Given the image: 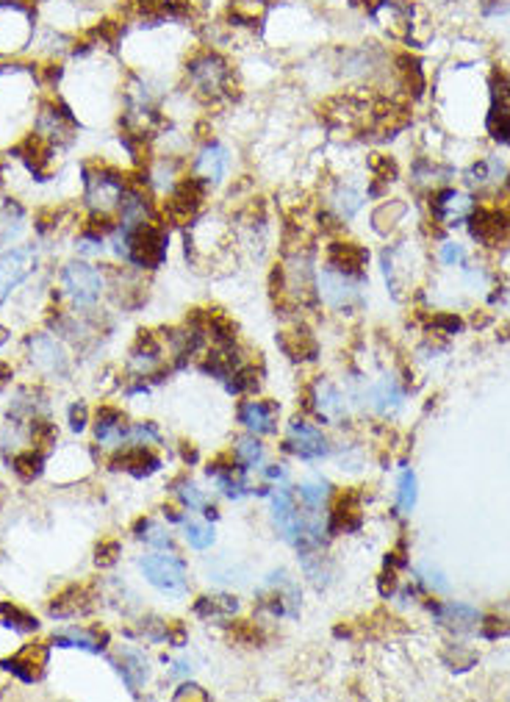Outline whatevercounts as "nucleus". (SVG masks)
Here are the masks:
<instances>
[{
    "label": "nucleus",
    "instance_id": "f257e3e1",
    "mask_svg": "<svg viewBox=\"0 0 510 702\" xmlns=\"http://www.w3.org/2000/svg\"><path fill=\"white\" fill-rule=\"evenodd\" d=\"M183 84L195 101L214 106L228 101L236 89V70L219 48L200 45L183 58Z\"/></svg>",
    "mask_w": 510,
    "mask_h": 702
},
{
    "label": "nucleus",
    "instance_id": "f03ea898",
    "mask_svg": "<svg viewBox=\"0 0 510 702\" xmlns=\"http://www.w3.org/2000/svg\"><path fill=\"white\" fill-rule=\"evenodd\" d=\"M128 186H131V181L125 178V173L109 167V164L84 167V206L89 211L86 226L98 228L103 234H111L117 226V211H119V203H122V195Z\"/></svg>",
    "mask_w": 510,
    "mask_h": 702
},
{
    "label": "nucleus",
    "instance_id": "7ed1b4c3",
    "mask_svg": "<svg viewBox=\"0 0 510 702\" xmlns=\"http://www.w3.org/2000/svg\"><path fill=\"white\" fill-rule=\"evenodd\" d=\"M366 272H356L325 262L316 267V300L336 314H356L364 306Z\"/></svg>",
    "mask_w": 510,
    "mask_h": 702
},
{
    "label": "nucleus",
    "instance_id": "20e7f679",
    "mask_svg": "<svg viewBox=\"0 0 510 702\" xmlns=\"http://www.w3.org/2000/svg\"><path fill=\"white\" fill-rule=\"evenodd\" d=\"M58 283H61V292L67 295V300L75 306L78 314L92 311L94 306L101 303V298L109 292L106 272L101 267L84 262V259H75V262L64 264L61 275H58Z\"/></svg>",
    "mask_w": 510,
    "mask_h": 702
},
{
    "label": "nucleus",
    "instance_id": "39448f33",
    "mask_svg": "<svg viewBox=\"0 0 510 702\" xmlns=\"http://www.w3.org/2000/svg\"><path fill=\"white\" fill-rule=\"evenodd\" d=\"M139 569L147 578V583L153 589H158L167 597H183L189 591V578H186V564L183 558H178L172 550H162V553H153L145 555L139 561Z\"/></svg>",
    "mask_w": 510,
    "mask_h": 702
},
{
    "label": "nucleus",
    "instance_id": "423d86ee",
    "mask_svg": "<svg viewBox=\"0 0 510 702\" xmlns=\"http://www.w3.org/2000/svg\"><path fill=\"white\" fill-rule=\"evenodd\" d=\"M34 40V14L20 0H0V53H17Z\"/></svg>",
    "mask_w": 510,
    "mask_h": 702
},
{
    "label": "nucleus",
    "instance_id": "0eeeda50",
    "mask_svg": "<svg viewBox=\"0 0 510 702\" xmlns=\"http://www.w3.org/2000/svg\"><path fill=\"white\" fill-rule=\"evenodd\" d=\"M231 167H233L231 150L222 145V142L206 139V142L195 150V156H191L189 175L200 178L208 189H219L222 183L231 178Z\"/></svg>",
    "mask_w": 510,
    "mask_h": 702
},
{
    "label": "nucleus",
    "instance_id": "6e6552de",
    "mask_svg": "<svg viewBox=\"0 0 510 702\" xmlns=\"http://www.w3.org/2000/svg\"><path fill=\"white\" fill-rule=\"evenodd\" d=\"M366 203V195L349 181H336L328 195H325V209L322 214H319V219H328L325 222V231H333V228H341L347 226V222H353L358 217V211L364 209Z\"/></svg>",
    "mask_w": 510,
    "mask_h": 702
},
{
    "label": "nucleus",
    "instance_id": "1a4fd4ad",
    "mask_svg": "<svg viewBox=\"0 0 510 702\" xmlns=\"http://www.w3.org/2000/svg\"><path fill=\"white\" fill-rule=\"evenodd\" d=\"M75 128H78V122H75L73 111L67 106H61L56 101H45L40 106L37 117H34V128H31V134L40 137L50 147H61V145L73 142Z\"/></svg>",
    "mask_w": 510,
    "mask_h": 702
},
{
    "label": "nucleus",
    "instance_id": "9d476101",
    "mask_svg": "<svg viewBox=\"0 0 510 702\" xmlns=\"http://www.w3.org/2000/svg\"><path fill=\"white\" fill-rule=\"evenodd\" d=\"M208 186L195 178V175H183L178 181V186L170 191V195L164 198V214L172 219V222H195L200 209L206 206L208 200Z\"/></svg>",
    "mask_w": 510,
    "mask_h": 702
},
{
    "label": "nucleus",
    "instance_id": "9b49d317",
    "mask_svg": "<svg viewBox=\"0 0 510 702\" xmlns=\"http://www.w3.org/2000/svg\"><path fill=\"white\" fill-rule=\"evenodd\" d=\"M25 347H28V361L34 364L37 372H42L45 378H67L70 359L53 333H48V331L31 333L25 339Z\"/></svg>",
    "mask_w": 510,
    "mask_h": 702
},
{
    "label": "nucleus",
    "instance_id": "f8f14e48",
    "mask_svg": "<svg viewBox=\"0 0 510 702\" xmlns=\"http://www.w3.org/2000/svg\"><path fill=\"white\" fill-rule=\"evenodd\" d=\"M40 250L37 244H20L0 255V306H4L17 286L37 270Z\"/></svg>",
    "mask_w": 510,
    "mask_h": 702
},
{
    "label": "nucleus",
    "instance_id": "ddd939ff",
    "mask_svg": "<svg viewBox=\"0 0 510 702\" xmlns=\"http://www.w3.org/2000/svg\"><path fill=\"white\" fill-rule=\"evenodd\" d=\"M469 234L477 244L499 247L510 239V211L494 206H474L469 214Z\"/></svg>",
    "mask_w": 510,
    "mask_h": 702
},
{
    "label": "nucleus",
    "instance_id": "4468645a",
    "mask_svg": "<svg viewBox=\"0 0 510 702\" xmlns=\"http://www.w3.org/2000/svg\"><path fill=\"white\" fill-rule=\"evenodd\" d=\"M286 450L295 453L297 458L303 461H319V458H328L330 456V441L328 436L322 433V428H316L313 422L303 420V417H295L289 422V436H286Z\"/></svg>",
    "mask_w": 510,
    "mask_h": 702
},
{
    "label": "nucleus",
    "instance_id": "2eb2a0df",
    "mask_svg": "<svg viewBox=\"0 0 510 702\" xmlns=\"http://www.w3.org/2000/svg\"><path fill=\"white\" fill-rule=\"evenodd\" d=\"M167 367L164 359V342L158 339L153 331H142L136 344L131 347V359H128V369H131L134 378L147 380V378H158Z\"/></svg>",
    "mask_w": 510,
    "mask_h": 702
},
{
    "label": "nucleus",
    "instance_id": "dca6fc26",
    "mask_svg": "<svg viewBox=\"0 0 510 702\" xmlns=\"http://www.w3.org/2000/svg\"><path fill=\"white\" fill-rule=\"evenodd\" d=\"M430 217L433 222H438V226L444 228H453V226H461V222L469 219V214L474 211V200L471 195H463V191L453 189V186H441L435 189L430 195Z\"/></svg>",
    "mask_w": 510,
    "mask_h": 702
},
{
    "label": "nucleus",
    "instance_id": "f3484780",
    "mask_svg": "<svg viewBox=\"0 0 510 702\" xmlns=\"http://www.w3.org/2000/svg\"><path fill=\"white\" fill-rule=\"evenodd\" d=\"M272 522H275L277 533L300 550V545L305 541V517L300 514L295 492L277 489L272 494Z\"/></svg>",
    "mask_w": 510,
    "mask_h": 702
},
{
    "label": "nucleus",
    "instance_id": "a211bd4d",
    "mask_svg": "<svg viewBox=\"0 0 510 702\" xmlns=\"http://www.w3.org/2000/svg\"><path fill=\"white\" fill-rule=\"evenodd\" d=\"M109 467L114 472H128L131 477H150L162 469V456L153 453V447H142V444H125L111 456Z\"/></svg>",
    "mask_w": 510,
    "mask_h": 702
},
{
    "label": "nucleus",
    "instance_id": "6ab92c4d",
    "mask_svg": "<svg viewBox=\"0 0 510 702\" xmlns=\"http://www.w3.org/2000/svg\"><path fill=\"white\" fill-rule=\"evenodd\" d=\"M311 408L319 420H325L330 425H341L347 420V397L344 392L336 387L333 380L328 378H319L313 387H311Z\"/></svg>",
    "mask_w": 510,
    "mask_h": 702
},
{
    "label": "nucleus",
    "instance_id": "aec40b11",
    "mask_svg": "<svg viewBox=\"0 0 510 702\" xmlns=\"http://www.w3.org/2000/svg\"><path fill=\"white\" fill-rule=\"evenodd\" d=\"M364 525V494L341 492L328 511V533H358Z\"/></svg>",
    "mask_w": 510,
    "mask_h": 702
},
{
    "label": "nucleus",
    "instance_id": "412c9836",
    "mask_svg": "<svg viewBox=\"0 0 510 702\" xmlns=\"http://www.w3.org/2000/svg\"><path fill=\"white\" fill-rule=\"evenodd\" d=\"M45 666H48V647L45 644H28L25 650H20L17 655L12 658H4L0 661V669L4 672H12L17 680L22 683H40L42 675H45Z\"/></svg>",
    "mask_w": 510,
    "mask_h": 702
},
{
    "label": "nucleus",
    "instance_id": "4be33fe9",
    "mask_svg": "<svg viewBox=\"0 0 510 702\" xmlns=\"http://www.w3.org/2000/svg\"><path fill=\"white\" fill-rule=\"evenodd\" d=\"M128 431H131V422H128V417L119 408L101 405L98 413H94V441L106 447V450H119V447H125Z\"/></svg>",
    "mask_w": 510,
    "mask_h": 702
},
{
    "label": "nucleus",
    "instance_id": "5701e85b",
    "mask_svg": "<svg viewBox=\"0 0 510 702\" xmlns=\"http://www.w3.org/2000/svg\"><path fill=\"white\" fill-rule=\"evenodd\" d=\"M277 420H280V405L275 400H244L239 405V422L252 433V436H272L277 433Z\"/></svg>",
    "mask_w": 510,
    "mask_h": 702
},
{
    "label": "nucleus",
    "instance_id": "b1692460",
    "mask_svg": "<svg viewBox=\"0 0 510 702\" xmlns=\"http://www.w3.org/2000/svg\"><path fill=\"white\" fill-rule=\"evenodd\" d=\"M50 642L56 647H73V650H84V653H106V644H109V633L106 630H98V627H78V625H70L64 627L58 633H53Z\"/></svg>",
    "mask_w": 510,
    "mask_h": 702
},
{
    "label": "nucleus",
    "instance_id": "393cba45",
    "mask_svg": "<svg viewBox=\"0 0 510 702\" xmlns=\"http://www.w3.org/2000/svg\"><path fill=\"white\" fill-rule=\"evenodd\" d=\"M466 183L474 189H499L510 183V167L499 156H486L466 170Z\"/></svg>",
    "mask_w": 510,
    "mask_h": 702
},
{
    "label": "nucleus",
    "instance_id": "a878e982",
    "mask_svg": "<svg viewBox=\"0 0 510 702\" xmlns=\"http://www.w3.org/2000/svg\"><path fill=\"white\" fill-rule=\"evenodd\" d=\"M117 672L122 678V683L128 686V691H139L147 678H150V663H147V655L136 647H122L119 653V661H117Z\"/></svg>",
    "mask_w": 510,
    "mask_h": 702
},
{
    "label": "nucleus",
    "instance_id": "bb28decb",
    "mask_svg": "<svg viewBox=\"0 0 510 702\" xmlns=\"http://www.w3.org/2000/svg\"><path fill=\"white\" fill-rule=\"evenodd\" d=\"M280 347H283V353L289 356L292 361H313L319 356L316 336L308 328H303V325H297L292 331H283L280 333Z\"/></svg>",
    "mask_w": 510,
    "mask_h": 702
},
{
    "label": "nucleus",
    "instance_id": "cd10ccee",
    "mask_svg": "<svg viewBox=\"0 0 510 702\" xmlns=\"http://www.w3.org/2000/svg\"><path fill=\"white\" fill-rule=\"evenodd\" d=\"M433 617L446 625V627H455V630H469V627H477L480 625V611L469 609V605L463 602H433L430 605Z\"/></svg>",
    "mask_w": 510,
    "mask_h": 702
},
{
    "label": "nucleus",
    "instance_id": "c85d7f7f",
    "mask_svg": "<svg viewBox=\"0 0 510 702\" xmlns=\"http://www.w3.org/2000/svg\"><path fill=\"white\" fill-rule=\"evenodd\" d=\"M89 605H92V594L84 586H70V589H64L58 597H53L48 614L56 617V619H73V617L86 614Z\"/></svg>",
    "mask_w": 510,
    "mask_h": 702
},
{
    "label": "nucleus",
    "instance_id": "c756f323",
    "mask_svg": "<svg viewBox=\"0 0 510 702\" xmlns=\"http://www.w3.org/2000/svg\"><path fill=\"white\" fill-rule=\"evenodd\" d=\"M28 226V214L25 209L14 200V198H4L0 200V247H6L12 242H17L22 236Z\"/></svg>",
    "mask_w": 510,
    "mask_h": 702
},
{
    "label": "nucleus",
    "instance_id": "7c9ffc66",
    "mask_svg": "<svg viewBox=\"0 0 510 702\" xmlns=\"http://www.w3.org/2000/svg\"><path fill=\"white\" fill-rule=\"evenodd\" d=\"M325 262H333L339 267H347V270H356V272H366V264H369V250L358 242H344V239H336L328 244V255Z\"/></svg>",
    "mask_w": 510,
    "mask_h": 702
},
{
    "label": "nucleus",
    "instance_id": "2f4dec72",
    "mask_svg": "<svg viewBox=\"0 0 510 702\" xmlns=\"http://www.w3.org/2000/svg\"><path fill=\"white\" fill-rule=\"evenodd\" d=\"M239 611V600L233 594H206L195 602V614L208 622L231 619Z\"/></svg>",
    "mask_w": 510,
    "mask_h": 702
},
{
    "label": "nucleus",
    "instance_id": "473e14b6",
    "mask_svg": "<svg viewBox=\"0 0 510 702\" xmlns=\"http://www.w3.org/2000/svg\"><path fill=\"white\" fill-rule=\"evenodd\" d=\"M405 214H408V203L405 200H382L374 211H372V228H374V234H380V236H391L397 228H400V222L405 219Z\"/></svg>",
    "mask_w": 510,
    "mask_h": 702
},
{
    "label": "nucleus",
    "instance_id": "72a5a7b5",
    "mask_svg": "<svg viewBox=\"0 0 510 702\" xmlns=\"http://www.w3.org/2000/svg\"><path fill=\"white\" fill-rule=\"evenodd\" d=\"M369 403L380 413H391L402 403V389L397 387L394 378H382L380 383H374V387L369 389Z\"/></svg>",
    "mask_w": 510,
    "mask_h": 702
},
{
    "label": "nucleus",
    "instance_id": "f704fd0d",
    "mask_svg": "<svg viewBox=\"0 0 510 702\" xmlns=\"http://www.w3.org/2000/svg\"><path fill=\"white\" fill-rule=\"evenodd\" d=\"M45 461L48 458H45V453L40 450V447H25V450H20L12 458V469H14V475L20 477V481L31 484V481H37V477L42 475Z\"/></svg>",
    "mask_w": 510,
    "mask_h": 702
},
{
    "label": "nucleus",
    "instance_id": "c9c22d12",
    "mask_svg": "<svg viewBox=\"0 0 510 702\" xmlns=\"http://www.w3.org/2000/svg\"><path fill=\"white\" fill-rule=\"evenodd\" d=\"M134 536L139 541H145V545L155 547V550H172V533L167 525L155 522V520H139L134 525Z\"/></svg>",
    "mask_w": 510,
    "mask_h": 702
},
{
    "label": "nucleus",
    "instance_id": "e433bc0d",
    "mask_svg": "<svg viewBox=\"0 0 510 702\" xmlns=\"http://www.w3.org/2000/svg\"><path fill=\"white\" fill-rule=\"evenodd\" d=\"M297 497L308 511H322V505L330 500V484L322 477H311V481H303L297 486Z\"/></svg>",
    "mask_w": 510,
    "mask_h": 702
},
{
    "label": "nucleus",
    "instance_id": "4c0bfd02",
    "mask_svg": "<svg viewBox=\"0 0 510 702\" xmlns=\"http://www.w3.org/2000/svg\"><path fill=\"white\" fill-rule=\"evenodd\" d=\"M0 625L12 627L14 633H37L40 630L37 617H31L28 611L17 609V605H12V602H0Z\"/></svg>",
    "mask_w": 510,
    "mask_h": 702
},
{
    "label": "nucleus",
    "instance_id": "58836bf2",
    "mask_svg": "<svg viewBox=\"0 0 510 702\" xmlns=\"http://www.w3.org/2000/svg\"><path fill=\"white\" fill-rule=\"evenodd\" d=\"M233 458H236L242 467H247V469L261 467V461H264V444L255 439L252 433H250V436H242V439H236V444H233Z\"/></svg>",
    "mask_w": 510,
    "mask_h": 702
},
{
    "label": "nucleus",
    "instance_id": "ea45409f",
    "mask_svg": "<svg viewBox=\"0 0 510 702\" xmlns=\"http://www.w3.org/2000/svg\"><path fill=\"white\" fill-rule=\"evenodd\" d=\"M183 538L191 550H208L214 545V525L206 522H195V520H183Z\"/></svg>",
    "mask_w": 510,
    "mask_h": 702
},
{
    "label": "nucleus",
    "instance_id": "a19ab883",
    "mask_svg": "<svg viewBox=\"0 0 510 702\" xmlns=\"http://www.w3.org/2000/svg\"><path fill=\"white\" fill-rule=\"evenodd\" d=\"M172 494L180 500V505H183L186 511H203V508L208 505L203 489H200L195 481H189V477H178V481L172 484Z\"/></svg>",
    "mask_w": 510,
    "mask_h": 702
},
{
    "label": "nucleus",
    "instance_id": "79ce46f5",
    "mask_svg": "<svg viewBox=\"0 0 510 702\" xmlns=\"http://www.w3.org/2000/svg\"><path fill=\"white\" fill-rule=\"evenodd\" d=\"M413 505H417V475L413 472H402L400 486H397V511L402 517H408Z\"/></svg>",
    "mask_w": 510,
    "mask_h": 702
},
{
    "label": "nucleus",
    "instance_id": "37998d69",
    "mask_svg": "<svg viewBox=\"0 0 510 702\" xmlns=\"http://www.w3.org/2000/svg\"><path fill=\"white\" fill-rule=\"evenodd\" d=\"M128 444H142V447H158L162 444V431L155 422H134L128 431Z\"/></svg>",
    "mask_w": 510,
    "mask_h": 702
},
{
    "label": "nucleus",
    "instance_id": "c03bdc74",
    "mask_svg": "<svg viewBox=\"0 0 510 702\" xmlns=\"http://www.w3.org/2000/svg\"><path fill=\"white\" fill-rule=\"evenodd\" d=\"M122 555V545L119 541H101L98 550H94V564L98 566H114Z\"/></svg>",
    "mask_w": 510,
    "mask_h": 702
},
{
    "label": "nucleus",
    "instance_id": "a18cd8bd",
    "mask_svg": "<svg viewBox=\"0 0 510 702\" xmlns=\"http://www.w3.org/2000/svg\"><path fill=\"white\" fill-rule=\"evenodd\" d=\"M441 262L446 267H461L466 262V247L458 242H444L441 244Z\"/></svg>",
    "mask_w": 510,
    "mask_h": 702
},
{
    "label": "nucleus",
    "instance_id": "49530a36",
    "mask_svg": "<svg viewBox=\"0 0 510 702\" xmlns=\"http://www.w3.org/2000/svg\"><path fill=\"white\" fill-rule=\"evenodd\" d=\"M430 325L438 328L441 333H458V331L463 328V323H461L455 314H435Z\"/></svg>",
    "mask_w": 510,
    "mask_h": 702
},
{
    "label": "nucleus",
    "instance_id": "de8ad7c7",
    "mask_svg": "<svg viewBox=\"0 0 510 702\" xmlns=\"http://www.w3.org/2000/svg\"><path fill=\"white\" fill-rule=\"evenodd\" d=\"M86 422H89L86 405H84V403H73V405H70V428H73V433H81V431L86 428Z\"/></svg>",
    "mask_w": 510,
    "mask_h": 702
},
{
    "label": "nucleus",
    "instance_id": "09e8293b",
    "mask_svg": "<svg viewBox=\"0 0 510 702\" xmlns=\"http://www.w3.org/2000/svg\"><path fill=\"white\" fill-rule=\"evenodd\" d=\"M480 9H483L486 17L510 14V0H480Z\"/></svg>",
    "mask_w": 510,
    "mask_h": 702
},
{
    "label": "nucleus",
    "instance_id": "8fccbe9b",
    "mask_svg": "<svg viewBox=\"0 0 510 702\" xmlns=\"http://www.w3.org/2000/svg\"><path fill=\"white\" fill-rule=\"evenodd\" d=\"M172 697H175V699H208V691H203V689L195 686V683H183Z\"/></svg>",
    "mask_w": 510,
    "mask_h": 702
},
{
    "label": "nucleus",
    "instance_id": "3c124183",
    "mask_svg": "<svg viewBox=\"0 0 510 702\" xmlns=\"http://www.w3.org/2000/svg\"><path fill=\"white\" fill-rule=\"evenodd\" d=\"M419 581H422L425 586L435 589V591L446 589V583L441 581V574H438V572H430V569H419Z\"/></svg>",
    "mask_w": 510,
    "mask_h": 702
},
{
    "label": "nucleus",
    "instance_id": "603ef678",
    "mask_svg": "<svg viewBox=\"0 0 510 702\" xmlns=\"http://www.w3.org/2000/svg\"><path fill=\"white\" fill-rule=\"evenodd\" d=\"M264 475L269 477V481H283V477H286V467H283V464H269V467L264 469Z\"/></svg>",
    "mask_w": 510,
    "mask_h": 702
},
{
    "label": "nucleus",
    "instance_id": "864d4df0",
    "mask_svg": "<svg viewBox=\"0 0 510 702\" xmlns=\"http://www.w3.org/2000/svg\"><path fill=\"white\" fill-rule=\"evenodd\" d=\"M189 672H191V663H186V661H175L172 669H170V675H172V678H178V675H189Z\"/></svg>",
    "mask_w": 510,
    "mask_h": 702
},
{
    "label": "nucleus",
    "instance_id": "5fc2aeb1",
    "mask_svg": "<svg viewBox=\"0 0 510 702\" xmlns=\"http://www.w3.org/2000/svg\"><path fill=\"white\" fill-rule=\"evenodd\" d=\"M183 461H186V464H195V461H198L195 447H183Z\"/></svg>",
    "mask_w": 510,
    "mask_h": 702
},
{
    "label": "nucleus",
    "instance_id": "6e6d98bb",
    "mask_svg": "<svg viewBox=\"0 0 510 702\" xmlns=\"http://www.w3.org/2000/svg\"><path fill=\"white\" fill-rule=\"evenodd\" d=\"M4 375H12V367H9V364H0V383H6Z\"/></svg>",
    "mask_w": 510,
    "mask_h": 702
},
{
    "label": "nucleus",
    "instance_id": "4d7b16f0",
    "mask_svg": "<svg viewBox=\"0 0 510 702\" xmlns=\"http://www.w3.org/2000/svg\"><path fill=\"white\" fill-rule=\"evenodd\" d=\"M6 342H9V331H6L4 325H0V347H4Z\"/></svg>",
    "mask_w": 510,
    "mask_h": 702
},
{
    "label": "nucleus",
    "instance_id": "13d9d810",
    "mask_svg": "<svg viewBox=\"0 0 510 702\" xmlns=\"http://www.w3.org/2000/svg\"><path fill=\"white\" fill-rule=\"evenodd\" d=\"M20 4H25V0H20Z\"/></svg>",
    "mask_w": 510,
    "mask_h": 702
}]
</instances>
